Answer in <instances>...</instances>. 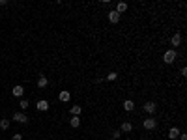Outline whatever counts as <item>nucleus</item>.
I'll list each match as a JSON object with an SVG mask.
<instances>
[{
	"label": "nucleus",
	"instance_id": "obj_15",
	"mask_svg": "<svg viewBox=\"0 0 187 140\" xmlns=\"http://www.w3.org/2000/svg\"><path fill=\"white\" fill-rule=\"evenodd\" d=\"M133 108H135V103H133L131 99H125V101H124V110H127V112H131Z\"/></svg>",
	"mask_w": 187,
	"mask_h": 140
},
{
	"label": "nucleus",
	"instance_id": "obj_2",
	"mask_svg": "<svg viewBox=\"0 0 187 140\" xmlns=\"http://www.w3.org/2000/svg\"><path fill=\"white\" fill-rule=\"evenodd\" d=\"M142 127H144L146 131H153V129L157 127V120L153 118V116H150V118H146V120L142 122Z\"/></svg>",
	"mask_w": 187,
	"mask_h": 140
},
{
	"label": "nucleus",
	"instance_id": "obj_16",
	"mask_svg": "<svg viewBox=\"0 0 187 140\" xmlns=\"http://www.w3.org/2000/svg\"><path fill=\"white\" fill-rule=\"evenodd\" d=\"M10 123H11V122H10L8 118H2V120H0V129H2V131H6V129L10 127Z\"/></svg>",
	"mask_w": 187,
	"mask_h": 140
},
{
	"label": "nucleus",
	"instance_id": "obj_20",
	"mask_svg": "<svg viewBox=\"0 0 187 140\" xmlns=\"http://www.w3.org/2000/svg\"><path fill=\"white\" fill-rule=\"evenodd\" d=\"M122 136V131L120 129H116V131H112V140H118Z\"/></svg>",
	"mask_w": 187,
	"mask_h": 140
},
{
	"label": "nucleus",
	"instance_id": "obj_12",
	"mask_svg": "<svg viewBox=\"0 0 187 140\" xmlns=\"http://www.w3.org/2000/svg\"><path fill=\"white\" fill-rule=\"evenodd\" d=\"M180 133H181V131H180L178 127H172V129L169 131V138H170V140H176V138L180 136Z\"/></svg>",
	"mask_w": 187,
	"mask_h": 140
},
{
	"label": "nucleus",
	"instance_id": "obj_3",
	"mask_svg": "<svg viewBox=\"0 0 187 140\" xmlns=\"http://www.w3.org/2000/svg\"><path fill=\"white\" fill-rule=\"evenodd\" d=\"M11 118H13L17 123H22V125H25V123H28V116H26L25 112H15V114L11 116Z\"/></svg>",
	"mask_w": 187,
	"mask_h": 140
},
{
	"label": "nucleus",
	"instance_id": "obj_13",
	"mask_svg": "<svg viewBox=\"0 0 187 140\" xmlns=\"http://www.w3.org/2000/svg\"><path fill=\"white\" fill-rule=\"evenodd\" d=\"M114 11H118L120 15L125 13V11H127V4H125V2H118V4H116V10H114Z\"/></svg>",
	"mask_w": 187,
	"mask_h": 140
},
{
	"label": "nucleus",
	"instance_id": "obj_18",
	"mask_svg": "<svg viewBox=\"0 0 187 140\" xmlns=\"http://www.w3.org/2000/svg\"><path fill=\"white\" fill-rule=\"evenodd\" d=\"M81 112H82V108H81L79 105H73V107H71V116H79Z\"/></svg>",
	"mask_w": 187,
	"mask_h": 140
},
{
	"label": "nucleus",
	"instance_id": "obj_7",
	"mask_svg": "<svg viewBox=\"0 0 187 140\" xmlns=\"http://www.w3.org/2000/svg\"><path fill=\"white\" fill-rule=\"evenodd\" d=\"M58 99H60V101H62V103H67V101H69V99H71V93H69V91H67V90H62V91H60V93H58Z\"/></svg>",
	"mask_w": 187,
	"mask_h": 140
},
{
	"label": "nucleus",
	"instance_id": "obj_21",
	"mask_svg": "<svg viewBox=\"0 0 187 140\" xmlns=\"http://www.w3.org/2000/svg\"><path fill=\"white\" fill-rule=\"evenodd\" d=\"M11 140H22V134H21V133H17V134H13V136H11Z\"/></svg>",
	"mask_w": 187,
	"mask_h": 140
},
{
	"label": "nucleus",
	"instance_id": "obj_14",
	"mask_svg": "<svg viewBox=\"0 0 187 140\" xmlns=\"http://www.w3.org/2000/svg\"><path fill=\"white\" fill-rule=\"evenodd\" d=\"M69 125H71L73 129H77V127L81 125V118H79V116H71V120H69Z\"/></svg>",
	"mask_w": 187,
	"mask_h": 140
},
{
	"label": "nucleus",
	"instance_id": "obj_9",
	"mask_svg": "<svg viewBox=\"0 0 187 140\" xmlns=\"http://www.w3.org/2000/svg\"><path fill=\"white\" fill-rule=\"evenodd\" d=\"M11 93L15 97H22V93H25V88H22L21 84H17V86H13V90H11Z\"/></svg>",
	"mask_w": 187,
	"mask_h": 140
},
{
	"label": "nucleus",
	"instance_id": "obj_4",
	"mask_svg": "<svg viewBox=\"0 0 187 140\" xmlns=\"http://www.w3.org/2000/svg\"><path fill=\"white\" fill-rule=\"evenodd\" d=\"M142 108H144V112H146V114H150V116H152V114H155V110H157V105H155L153 101H146V103L142 105Z\"/></svg>",
	"mask_w": 187,
	"mask_h": 140
},
{
	"label": "nucleus",
	"instance_id": "obj_23",
	"mask_svg": "<svg viewBox=\"0 0 187 140\" xmlns=\"http://www.w3.org/2000/svg\"><path fill=\"white\" fill-rule=\"evenodd\" d=\"M140 140H146V138H140Z\"/></svg>",
	"mask_w": 187,
	"mask_h": 140
},
{
	"label": "nucleus",
	"instance_id": "obj_6",
	"mask_svg": "<svg viewBox=\"0 0 187 140\" xmlns=\"http://www.w3.org/2000/svg\"><path fill=\"white\" fill-rule=\"evenodd\" d=\"M36 108H38L39 112H45V110H49V101H47V99H39V101L36 103Z\"/></svg>",
	"mask_w": 187,
	"mask_h": 140
},
{
	"label": "nucleus",
	"instance_id": "obj_10",
	"mask_svg": "<svg viewBox=\"0 0 187 140\" xmlns=\"http://www.w3.org/2000/svg\"><path fill=\"white\" fill-rule=\"evenodd\" d=\"M170 43H172L174 51H176V47H180V45H181V36H180V34H174V36L170 37Z\"/></svg>",
	"mask_w": 187,
	"mask_h": 140
},
{
	"label": "nucleus",
	"instance_id": "obj_24",
	"mask_svg": "<svg viewBox=\"0 0 187 140\" xmlns=\"http://www.w3.org/2000/svg\"><path fill=\"white\" fill-rule=\"evenodd\" d=\"M110 140H112V138H110Z\"/></svg>",
	"mask_w": 187,
	"mask_h": 140
},
{
	"label": "nucleus",
	"instance_id": "obj_8",
	"mask_svg": "<svg viewBox=\"0 0 187 140\" xmlns=\"http://www.w3.org/2000/svg\"><path fill=\"white\" fill-rule=\"evenodd\" d=\"M47 86H49V79H47L45 75H41V77L38 79V88L43 90V88H47Z\"/></svg>",
	"mask_w": 187,
	"mask_h": 140
},
{
	"label": "nucleus",
	"instance_id": "obj_22",
	"mask_svg": "<svg viewBox=\"0 0 187 140\" xmlns=\"http://www.w3.org/2000/svg\"><path fill=\"white\" fill-rule=\"evenodd\" d=\"M178 138H180V140H187V134H185V133H180V136H178Z\"/></svg>",
	"mask_w": 187,
	"mask_h": 140
},
{
	"label": "nucleus",
	"instance_id": "obj_19",
	"mask_svg": "<svg viewBox=\"0 0 187 140\" xmlns=\"http://www.w3.org/2000/svg\"><path fill=\"white\" fill-rule=\"evenodd\" d=\"M116 79H118V73H116V71H110V73L107 75V80H110V82L116 80Z\"/></svg>",
	"mask_w": 187,
	"mask_h": 140
},
{
	"label": "nucleus",
	"instance_id": "obj_11",
	"mask_svg": "<svg viewBox=\"0 0 187 140\" xmlns=\"http://www.w3.org/2000/svg\"><path fill=\"white\" fill-rule=\"evenodd\" d=\"M120 131H122V133H131V131H133V123H131V122H124L122 127H120Z\"/></svg>",
	"mask_w": 187,
	"mask_h": 140
},
{
	"label": "nucleus",
	"instance_id": "obj_1",
	"mask_svg": "<svg viewBox=\"0 0 187 140\" xmlns=\"http://www.w3.org/2000/svg\"><path fill=\"white\" fill-rule=\"evenodd\" d=\"M176 58H178V52L174 49H169V51H165V54H163V62L165 64H174Z\"/></svg>",
	"mask_w": 187,
	"mask_h": 140
},
{
	"label": "nucleus",
	"instance_id": "obj_5",
	"mask_svg": "<svg viewBox=\"0 0 187 140\" xmlns=\"http://www.w3.org/2000/svg\"><path fill=\"white\" fill-rule=\"evenodd\" d=\"M107 15H109V22H112V25H116V22H120V19H122V15H120L118 11H114V10H110Z\"/></svg>",
	"mask_w": 187,
	"mask_h": 140
},
{
	"label": "nucleus",
	"instance_id": "obj_17",
	"mask_svg": "<svg viewBox=\"0 0 187 140\" xmlns=\"http://www.w3.org/2000/svg\"><path fill=\"white\" fill-rule=\"evenodd\" d=\"M19 107H21V110H26V108L30 107V101H28V99H21V101H19Z\"/></svg>",
	"mask_w": 187,
	"mask_h": 140
}]
</instances>
